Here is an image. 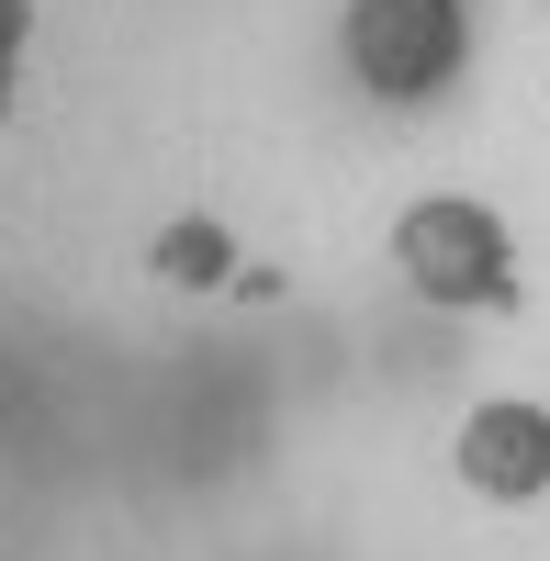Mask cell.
<instances>
[{
    "instance_id": "1",
    "label": "cell",
    "mask_w": 550,
    "mask_h": 561,
    "mask_svg": "<svg viewBox=\"0 0 550 561\" xmlns=\"http://www.w3.org/2000/svg\"><path fill=\"white\" fill-rule=\"evenodd\" d=\"M382 259L416 304L438 314H517L528 293V259H517V225L494 214L483 192H416L382 225Z\"/></svg>"
},
{
    "instance_id": "3",
    "label": "cell",
    "mask_w": 550,
    "mask_h": 561,
    "mask_svg": "<svg viewBox=\"0 0 550 561\" xmlns=\"http://www.w3.org/2000/svg\"><path fill=\"white\" fill-rule=\"evenodd\" d=\"M449 483L472 505H539L550 494V404L483 393L461 427H449Z\"/></svg>"
},
{
    "instance_id": "2",
    "label": "cell",
    "mask_w": 550,
    "mask_h": 561,
    "mask_svg": "<svg viewBox=\"0 0 550 561\" xmlns=\"http://www.w3.org/2000/svg\"><path fill=\"white\" fill-rule=\"evenodd\" d=\"M326 45L371 113H427L472 68V0H337Z\"/></svg>"
}]
</instances>
